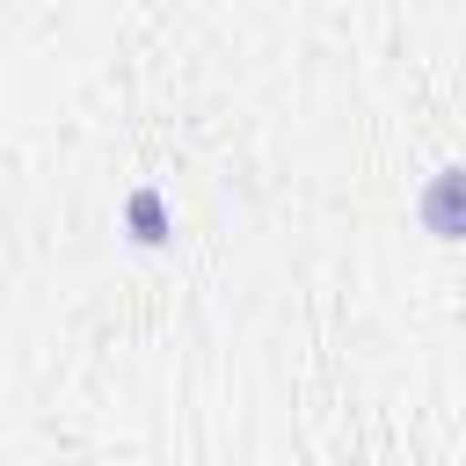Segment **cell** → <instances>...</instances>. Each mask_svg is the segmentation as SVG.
Masks as SVG:
<instances>
[{
	"instance_id": "obj_1",
	"label": "cell",
	"mask_w": 466,
	"mask_h": 466,
	"mask_svg": "<svg viewBox=\"0 0 466 466\" xmlns=\"http://www.w3.org/2000/svg\"><path fill=\"white\" fill-rule=\"evenodd\" d=\"M415 226L430 233V240H466V160H444V167H430L422 175V189H415Z\"/></svg>"
},
{
	"instance_id": "obj_2",
	"label": "cell",
	"mask_w": 466,
	"mask_h": 466,
	"mask_svg": "<svg viewBox=\"0 0 466 466\" xmlns=\"http://www.w3.org/2000/svg\"><path fill=\"white\" fill-rule=\"evenodd\" d=\"M124 233L138 248H167L175 240V211H167V189L160 182H131L124 189Z\"/></svg>"
}]
</instances>
